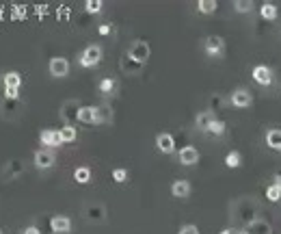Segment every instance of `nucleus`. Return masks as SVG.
Wrapping results in <instances>:
<instances>
[{
	"mask_svg": "<svg viewBox=\"0 0 281 234\" xmlns=\"http://www.w3.org/2000/svg\"><path fill=\"white\" fill-rule=\"evenodd\" d=\"M98 33H100V35H108V33H110V24H102V26L98 28Z\"/></svg>",
	"mask_w": 281,
	"mask_h": 234,
	"instance_id": "40",
	"label": "nucleus"
},
{
	"mask_svg": "<svg viewBox=\"0 0 281 234\" xmlns=\"http://www.w3.org/2000/svg\"><path fill=\"white\" fill-rule=\"evenodd\" d=\"M110 122H113L110 106H95V124H110Z\"/></svg>",
	"mask_w": 281,
	"mask_h": 234,
	"instance_id": "22",
	"label": "nucleus"
},
{
	"mask_svg": "<svg viewBox=\"0 0 281 234\" xmlns=\"http://www.w3.org/2000/svg\"><path fill=\"white\" fill-rule=\"evenodd\" d=\"M217 119V113L214 111H201L197 117H195V126L199 128V130H208L210 124Z\"/></svg>",
	"mask_w": 281,
	"mask_h": 234,
	"instance_id": "20",
	"label": "nucleus"
},
{
	"mask_svg": "<svg viewBox=\"0 0 281 234\" xmlns=\"http://www.w3.org/2000/svg\"><path fill=\"white\" fill-rule=\"evenodd\" d=\"M225 165H227L229 169L240 167V165H242V154H240L238 150H232L227 156H225Z\"/></svg>",
	"mask_w": 281,
	"mask_h": 234,
	"instance_id": "26",
	"label": "nucleus"
},
{
	"mask_svg": "<svg viewBox=\"0 0 281 234\" xmlns=\"http://www.w3.org/2000/svg\"><path fill=\"white\" fill-rule=\"evenodd\" d=\"M236 230H234V228H225V230H221L219 234H234Z\"/></svg>",
	"mask_w": 281,
	"mask_h": 234,
	"instance_id": "41",
	"label": "nucleus"
},
{
	"mask_svg": "<svg viewBox=\"0 0 281 234\" xmlns=\"http://www.w3.org/2000/svg\"><path fill=\"white\" fill-rule=\"evenodd\" d=\"M82 215L89 223H104L108 219V211H106V206L100 202H87L82 206Z\"/></svg>",
	"mask_w": 281,
	"mask_h": 234,
	"instance_id": "2",
	"label": "nucleus"
},
{
	"mask_svg": "<svg viewBox=\"0 0 281 234\" xmlns=\"http://www.w3.org/2000/svg\"><path fill=\"white\" fill-rule=\"evenodd\" d=\"M253 7H255L253 0H236V2H234V9L238 13H249Z\"/></svg>",
	"mask_w": 281,
	"mask_h": 234,
	"instance_id": "31",
	"label": "nucleus"
},
{
	"mask_svg": "<svg viewBox=\"0 0 281 234\" xmlns=\"http://www.w3.org/2000/svg\"><path fill=\"white\" fill-rule=\"evenodd\" d=\"M244 230H247L249 234H273V226H270L266 219L260 217V219H255L253 223H249Z\"/></svg>",
	"mask_w": 281,
	"mask_h": 234,
	"instance_id": "17",
	"label": "nucleus"
},
{
	"mask_svg": "<svg viewBox=\"0 0 281 234\" xmlns=\"http://www.w3.org/2000/svg\"><path fill=\"white\" fill-rule=\"evenodd\" d=\"M217 7H219L217 0H199V2H197V9H199L201 13H205V16L214 13V11H217Z\"/></svg>",
	"mask_w": 281,
	"mask_h": 234,
	"instance_id": "29",
	"label": "nucleus"
},
{
	"mask_svg": "<svg viewBox=\"0 0 281 234\" xmlns=\"http://www.w3.org/2000/svg\"><path fill=\"white\" fill-rule=\"evenodd\" d=\"M156 146H158V150L162 154H171L175 150V139L169 132H160L156 137Z\"/></svg>",
	"mask_w": 281,
	"mask_h": 234,
	"instance_id": "16",
	"label": "nucleus"
},
{
	"mask_svg": "<svg viewBox=\"0 0 281 234\" xmlns=\"http://www.w3.org/2000/svg\"><path fill=\"white\" fill-rule=\"evenodd\" d=\"M24 104L20 100H9V98H2L0 100V117L2 119H18L22 115Z\"/></svg>",
	"mask_w": 281,
	"mask_h": 234,
	"instance_id": "4",
	"label": "nucleus"
},
{
	"mask_svg": "<svg viewBox=\"0 0 281 234\" xmlns=\"http://www.w3.org/2000/svg\"><path fill=\"white\" fill-rule=\"evenodd\" d=\"M260 16H262L264 20H275V18H277V4L264 2L262 7H260Z\"/></svg>",
	"mask_w": 281,
	"mask_h": 234,
	"instance_id": "27",
	"label": "nucleus"
},
{
	"mask_svg": "<svg viewBox=\"0 0 281 234\" xmlns=\"http://www.w3.org/2000/svg\"><path fill=\"white\" fill-rule=\"evenodd\" d=\"M84 9L89 13H100L102 11V0H89V2H84Z\"/></svg>",
	"mask_w": 281,
	"mask_h": 234,
	"instance_id": "34",
	"label": "nucleus"
},
{
	"mask_svg": "<svg viewBox=\"0 0 281 234\" xmlns=\"http://www.w3.org/2000/svg\"><path fill=\"white\" fill-rule=\"evenodd\" d=\"M197 161H199L197 148L186 146V148H182V150H180V163H182V165H195Z\"/></svg>",
	"mask_w": 281,
	"mask_h": 234,
	"instance_id": "18",
	"label": "nucleus"
},
{
	"mask_svg": "<svg viewBox=\"0 0 281 234\" xmlns=\"http://www.w3.org/2000/svg\"><path fill=\"white\" fill-rule=\"evenodd\" d=\"M171 193H173V197L186 200V197L190 195V182L188 180H175L171 184Z\"/></svg>",
	"mask_w": 281,
	"mask_h": 234,
	"instance_id": "19",
	"label": "nucleus"
},
{
	"mask_svg": "<svg viewBox=\"0 0 281 234\" xmlns=\"http://www.w3.org/2000/svg\"><path fill=\"white\" fill-rule=\"evenodd\" d=\"M275 184H277V187L281 189V176H275Z\"/></svg>",
	"mask_w": 281,
	"mask_h": 234,
	"instance_id": "42",
	"label": "nucleus"
},
{
	"mask_svg": "<svg viewBox=\"0 0 281 234\" xmlns=\"http://www.w3.org/2000/svg\"><path fill=\"white\" fill-rule=\"evenodd\" d=\"M82 108V104H80L78 100H65L61 104V119L65 122V126H74V122L78 119V111Z\"/></svg>",
	"mask_w": 281,
	"mask_h": 234,
	"instance_id": "5",
	"label": "nucleus"
},
{
	"mask_svg": "<svg viewBox=\"0 0 281 234\" xmlns=\"http://www.w3.org/2000/svg\"><path fill=\"white\" fill-rule=\"evenodd\" d=\"M50 228H52V232L57 234H69L72 232V221H69V217L65 215H57L50 219Z\"/></svg>",
	"mask_w": 281,
	"mask_h": 234,
	"instance_id": "14",
	"label": "nucleus"
},
{
	"mask_svg": "<svg viewBox=\"0 0 281 234\" xmlns=\"http://www.w3.org/2000/svg\"><path fill=\"white\" fill-rule=\"evenodd\" d=\"M149 54H152V48H149V43L143 42V39H137V42H132V46H130V50H128V57H132L134 61L143 63V65L147 63Z\"/></svg>",
	"mask_w": 281,
	"mask_h": 234,
	"instance_id": "7",
	"label": "nucleus"
},
{
	"mask_svg": "<svg viewBox=\"0 0 281 234\" xmlns=\"http://www.w3.org/2000/svg\"><path fill=\"white\" fill-rule=\"evenodd\" d=\"M225 122H221V119H214L212 124H210V128H208V132H212V134H217V137H221V134H225Z\"/></svg>",
	"mask_w": 281,
	"mask_h": 234,
	"instance_id": "33",
	"label": "nucleus"
},
{
	"mask_svg": "<svg viewBox=\"0 0 281 234\" xmlns=\"http://www.w3.org/2000/svg\"><path fill=\"white\" fill-rule=\"evenodd\" d=\"M203 50L212 59L223 57L225 54V39L219 37V35H210V37H205V42H203Z\"/></svg>",
	"mask_w": 281,
	"mask_h": 234,
	"instance_id": "6",
	"label": "nucleus"
},
{
	"mask_svg": "<svg viewBox=\"0 0 281 234\" xmlns=\"http://www.w3.org/2000/svg\"><path fill=\"white\" fill-rule=\"evenodd\" d=\"M225 104V98L221 96V93H212V108H210V111H221V106H223Z\"/></svg>",
	"mask_w": 281,
	"mask_h": 234,
	"instance_id": "36",
	"label": "nucleus"
},
{
	"mask_svg": "<svg viewBox=\"0 0 281 234\" xmlns=\"http://www.w3.org/2000/svg\"><path fill=\"white\" fill-rule=\"evenodd\" d=\"M4 98H9V100H20V87H4Z\"/></svg>",
	"mask_w": 281,
	"mask_h": 234,
	"instance_id": "37",
	"label": "nucleus"
},
{
	"mask_svg": "<svg viewBox=\"0 0 281 234\" xmlns=\"http://www.w3.org/2000/svg\"><path fill=\"white\" fill-rule=\"evenodd\" d=\"M266 146L273 150H281V128H270L266 132Z\"/></svg>",
	"mask_w": 281,
	"mask_h": 234,
	"instance_id": "21",
	"label": "nucleus"
},
{
	"mask_svg": "<svg viewBox=\"0 0 281 234\" xmlns=\"http://www.w3.org/2000/svg\"><path fill=\"white\" fill-rule=\"evenodd\" d=\"M229 102H232L236 108H247V106H251V102H253V96H251L249 89L238 87V89H234V91H232Z\"/></svg>",
	"mask_w": 281,
	"mask_h": 234,
	"instance_id": "9",
	"label": "nucleus"
},
{
	"mask_svg": "<svg viewBox=\"0 0 281 234\" xmlns=\"http://www.w3.org/2000/svg\"><path fill=\"white\" fill-rule=\"evenodd\" d=\"M251 76H253V81L258 85H262V87L273 85V69L268 65H255L253 72H251Z\"/></svg>",
	"mask_w": 281,
	"mask_h": 234,
	"instance_id": "11",
	"label": "nucleus"
},
{
	"mask_svg": "<svg viewBox=\"0 0 281 234\" xmlns=\"http://www.w3.org/2000/svg\"><path fill=\"white\" fill-rule=\"evenodd\" d=\"M119 67H121V72L125 74V76H139V74L143 72L145 65H143V63H139V61H134L132 57L125 54L121 61H119Z\"/></svg>",
	"mask_w": 281,
	"mask_h": 234,
	"instance_id": "12",
	"label": "nucleus"
},
{
	"mask_svg": "<svg viewBox=\"0 0 281 234\" xmlns=\"http://www.w3.org/2000/svg\"><path fill=\"white\" fill-rule=\"evenodd\" d=\"M22 173H24V161H20V158H11V161H7L2 165V169H0V178H2L4 182L16 180Z\"/></svg>",
	"mask_w": 281,
	"mask_h": 234,
	"instance_id": "3",
	"label": "nucleus"
},
{
	"mask_svg": "<svg viewBox=\"0 0 281 234\" xmlns=\"http://www.w3.org/2000/svg\"><path fill=\"white\" fill-rule=\"evenodd\" d=\"M74 180H76L78 184L91 182V169H89V167H78L76 171H74Z\"/></svg>",
	"mask_w": 281,
	"mask_h": 234,
	"instance_id": "28",
	"label": "nucleus"
},
{
	"mask_svg": "<svg viewBox=\"0 0 281 234\" xmlns=\"http://www.w3.org/2000/svg\"><path fill=\"white\" fill-rule=\"evenodd\" d=\"M39 141H41V146H48V148H59V146H63L61 134H59V130H52V128H46V130H41V134H39Z\"/></svg>",
	"mask_w": 281,
	"mask_h": 234,
	"instance_id": "13",
	"label": "nucleus"
},
{
	"mask_svg": "<svg viewBox=\"0 0 281 234\" xmlns=\"http://www.w3.org/2000/svg\"><path fill=\"white\" fill-rule=\"evenodd\" d=\"M260 204L253 200V197H242V200H238L232 206V217L236 223H242L244 228L249 226V223H253L255 219H260Z\"/></svg>",
	"mask_w": 281,
	"mask_h": 234,
	"instance_id": "1",
	"label": "nucleus"
},
{
	"mask_svg": "<svg viewBox=\"0 0 281 234\" xmlns=\"http://www.w3.org/2000/svg\"><path fill=\"white\" fill-rule=\"evenodd\" d=\"M59 134H61V141L63 143H72L74 141V139H76V128H74V126H63L61 128V130H59Z\"/></svg>",
	"mask_w": 281,
	"mask_h": 234,
	"instance_id": "30",
	"label": "nucleus"
},
{
	"mask_svg": "<svg viewBox=\"0 0 281 234\" xmlns=\"http://www.w3.org/2000/svg\"><path fill=\"white\" fill-rule=\"evenodd\" d=\"M33 161H35V167L37 169H50L54 165V154L50 150H37L33 156Z\"/></svg>",
	"mask_w": 281,
	"mask_h": 234,
	"instance_id": "15",
	"label": "nucleus"
},
{
	"mask_svg": "<svg viewBox=\"0 0 281 234\" xmlns=\"http://www.w3.org/2000/svg\"><path fill=\"white\" fill-rule=\"evenodd\" d=\"M0 234H2V230H0Z\"/></svg>",
	"mask_w": 281,
	"mask_h": 234,
	"instance_id": "45",
	"label": "nucleus"
},
{
	"mask_svg": "<svg viewBox=\"0 0 281 234\" xmlns=\"http://www.w3.org/2000/svg\"><path fill=\"white\" fill-rule=\"evenodd\" d=\"M275 176H281V169H279V171H277V173H275Z\"/></svg>",
	"mask_w": 281,
	"mask_h": 234,
	"instance_id": "44",
	"label": "nucleus"
},
{
	"mask_svg": "<svg viewBox=\"0 0 281 234\" xmlns=\"http://www.w3.org/2000/svg\"><path fill=\"white\" fill-rule=\"evenodd\" d=\"M78 122L82 124H95V106H82L78 111Z\"/></svg>",
	"mask_w": 281,
	"mask_h": 234,
	"instance_id": "23",
	"label": "nucleus"
},
{
	"mask_svg": "<svg viewBox=\"0 0 281 234\" xmlns=\"http://www.w3.org/2000/svg\"><path fill=\"white\" fill-rule=\"evenodd\" d=\"M234 234H249V232H247V230H236Z\"/></svg>",
	"mask_w": 281,
	"mask_h": 234,
	"instance_id": "43",
	"label": "nucleus"
},
{
	"mask_svg": "<svg viewBox=\"0 0 281 234\" xmlns=\"http://www.w3.org/2000/svg\"><path fill=\"white\" fill-rule=\"evenodd\" d=\"M48 69L54 78H65L69 74V61L65 57H54V59H50Z\"/></svg>",
	"mask_w": 281,
	"mask_h": 234,
	"instance_id": "10",
	"label": "nucleus"
},
{
	"mask_svg": "<svg viewBox=\"0 0 281 234\" xmlns=\"http://www.w3.org/2000/svg\"><path fill=\"white\" fill-rule=\"evenodd\" d=\"M102 61V48L100 46H87L80 54V65L82 67H95L98 63Z\"/></svg>",
	"mask_w": 281,
	"mask_h": 234,
	"instance_id": "8",
	"label": "nucleus"
},
{
	"mask_svg": "<svg viewBox=\"0 0 281 234\" xmlns=\"http://www.w3.org/2000/svg\"><path fill=\"white\" fill-rule=\"evenodd\" d=\"M266 197H268V202H279L281 200V189L277 184H270L268 189H266Z\"/></svg>",
	"mask_w": 281,
	"mask_h": 234,
	"instance_id": "32",
	"label": "nucleus"
},
{
	"mask_svg": "<svg viewBox=\"0 0 281 234\" xmlns=\"http://www.w3.org/2000/svg\"><path fill=\"white\" fill-rule=\"evenodd\" d=\"M98 89L104 96H110V93H115V89H117V81H115V78H104V81H100Z\"/></svg>",
	"mask_w": 281,
	"mask_h": 234,
	"instance_id": "25",
	"label": "nucleus"
},
{
	"mask_svg": "<svg viewBox=\"0 0 281 234\" xmlns=\"http://www.w3.org/2000/svg\"><path fill=\"white\" fill-rule=\"evenodd\" d=\"M22 234H41V230H39L37 226H28V228H24Z\"/></svg>",
	"mask_w": 281,
	"mask_h": 234,
	"instance_id": "39",
	"label": "nucleus"
},
{
	"mask_svg": "<svg viewBox=\"0 0 281 234\" xmlns=\"http://www.w3.org/2000/svg\"><path fill=\"white\" fill-rule=\"evenodd\" d=\"M178 234H199V228L195 226V223H184Z\"/></svg>",
	"mask_w": 281,
	"mask_h": 234,
	"instance_id": "38",
	"label": "nucleus"
},
{
	"mask_svg": "<svg viewBox=\"0 0 281 234\" xmlns=\"http://www.w3.org/2000/svg\"><path fill=\"white\" fill-rule=\"evenodd\" d=\"M113 180L119 182V184L125 182V180H128V169H121V167L115 169V171H113Z\"/></svg>",
	"mask_w": 281,
	"mask_h": 234,
	"instance_id": "35",
	"label": "nucleus"
},
{
	"mask_svg": "<svg viewBox=\"0 0 281 234\" xmlns=\"http://www.w3.org/2000/svg\"><path fill=\"white\" fill-rule=\"evenodd\" d=\"M2 85H4V87H22V74L7 72L2 76Z\"/></svg>",
	"mask_w": 281,
	"mask_h": 234,
	"instance_id": "24",
	"label": "nucleus"
}]
</instances>
